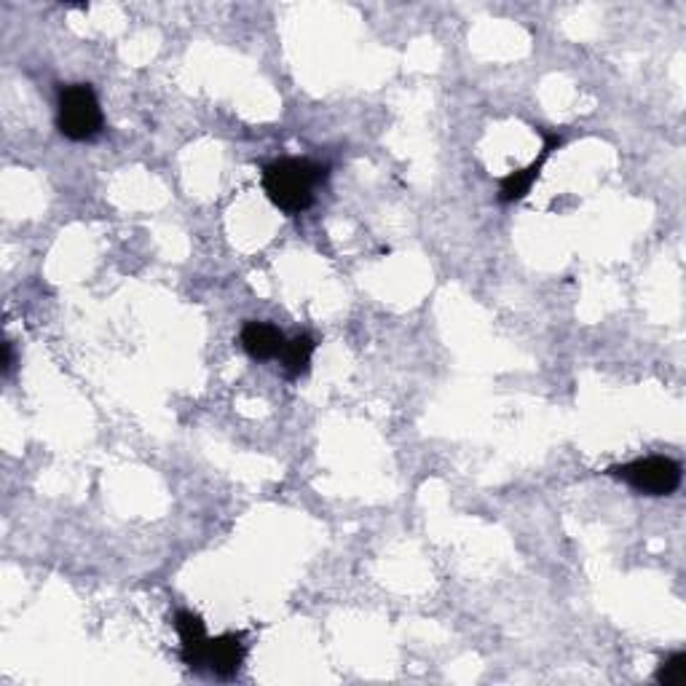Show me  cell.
Masks as SVG:
<instances>
[{
  "label": "cell",
  "instance_id": "ba28073f",
  "mask_svg": "<svg viewBox=\"0 0 686 686\" xmlns=\"http://www.w3.org/2000/svg\"><path fill=\"white\" fill-rule=\"evenodd\" d=\"M315 348L317 343L311 335H295V339H290L285 343V348H282L279 359H282V368H285V373L290 378H300L306 376L311 368V357H315Z\"/></svg>",
  "mask_w": 686,
  "mask_h": 686
},
{
  "label": "cell",
  "instance_id": "3957f363",
  "mask_svg": "<svg viewBox=\"0 0 686 686\" xmlns=\"http://www.w3.org/2000/svg\"><path fill=\"white\" fill-rule=\"evenodd\" d=\"M609 472L647 496H671L682 485V465L667 456H647V459H636L630 465L611 467Z\"/></svg>",
  "mask_w": 686,
  "mask_h": 686
},
{
  "label": "cell",
  "instance_id": "277c9868",
  "mask_svg": "<svg viewBox=\"0 0 686 686\" xmlns=\"http://www.w3.org/2000/svg\"><path fill=\"white\" fill-rule=\"evenodd\" d=\"M247 658L242 633H222L218 638L209 636L207 654H204V671L218 678H233L242 671Z\"/></svg>",
  "mask_w": 686,
  "mask_h": 686
},
{
  "label": "cell",
  "instance_id": "7a4b0ae2",
  "mask_svg": "<svg viewBox=\"0 0 686 686\" xmlns=\"http://www.w3.org/2000/svg\"><path fill=\"white\" fill-rule=\"evenodd\" d=\"M59 135L73 142H89L102 132V107L89 83H70L59 89L57 102Z\"/></svg>",
  "mask_w": 686,
  "mask_h": 686
},
{
  "label": "cell",
  "instance_id": "5b68a950",
  "mask_svg": "<svg viewBox=\"0 0 686 686\" xmlns=\"http://www.w3.org/2000/svg\"><path fill=\"white\" fill-rule=\"evenodd\" d=\"M174 628L180 636V658L194 673H204V654H207V628L204 619L194 611H178L174 614Z\"/></svg>",
  "mask_w": 686,
  "mask_h": 686
},
{
  "label": "cell",
  "instance_id": "6da1fadb",
  "mask_svg": "<svg viewBox=\"0 0 686 686\" xmlns=\"http://www.w3.org/2000/svg\"><path fill=\"white\" fill-rule=\"evenodd\" d=\"M330 167L309 159H279L263 170V191L276 209L300 215L315 204V191L328 183Z\"/></svg>",
  "mask_w": 686,
  "mask_h": 686
},
{
  "label": "cell",
  "instance_id": "30bf717a",
  "mask_svg": "<svg viewBox=\"0 0 686 686\" xmlns=\"http://www.w3.org/2000/svg\"><path fill=\"white\" fill-rule=\"evenodd\" d=\"M11 368H14V354H11V343H3V376H11Z\"/></svg>",
  "mask_w": 686,
  "mask_h": 686
},
{
  "label": "cell",
  "instance_id": "9c48e42d",
  "mask_svg": "<svg viewBox=\"0 0 686 686\" xmlns=\"http://www.w3.org/2000/svg\"><path fill=\"white\" fill-rule=\"evenodd\" d=\"M654 678H658V684L662 686H682L686 682V654L676 652L671 654V658L662 660Z\"/></svg>",
  "mask_w": 686,
  "mask_h": 686
},
{
  "label": "cell",
  "instance_id": "52a82bcc",
  "mask_svg": "<svg viewBox=\"0 0 686 686\" xmlns=\"http://www.w3.org/2000/svg\"><path fill=\"white\" fill-rule=\"evenodd\" d=\"M239 343H242V348L252 359L266 363V359L279 357L287 339L285 333L271 322H244L242 333H239Z\"/></svg>",
  "mask_w": 686,
  "mask_h": 686
},
{
  "label": "cell",
  "instance_id": "8992f818",
  "mask_svg": "<svg viewBox=\"0 0 686 686\" xmlns=\"http://www.w3.org/2000/svg\"><path fill=\"white\" fill-rule=\"evenodd\" d=\"M561 142H563L561 135H547V137H545V148H541L539 159H534L531 164L526 167V170L510 172L507 178L502 180V185H499V202L513 204V202H521L523 196H528V191H531V185L539 180L541 167H545V161L550 159L552 150L561 148Z\"/></svg>",
  "mask_w": 686,
  "mask_h": 686
}]
</instances>
